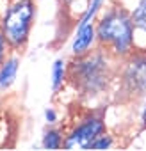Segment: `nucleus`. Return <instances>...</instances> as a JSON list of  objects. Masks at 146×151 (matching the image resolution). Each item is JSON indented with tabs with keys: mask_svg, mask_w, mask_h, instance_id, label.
Wrapping results in <instances>:
<instances>
[{
	"mask_svg": "<svg viewBox=\"0 0 146 151\" xmlns=\"http://www.w3.org/2000/svg\"><path fill=\"white\" fill-rule=\"evenodd\" d=\"M68 77L86 96H96L105 91L111 78L109 57L103 52H87L84 55H75L68 66Z\"/></svg>",
	"mask_w": 146,
	"mask_h": 151,
	"instance_id": "nucleus-1",
	"label": "nucleus"
},
{
	"mask_svg": "<svg viewBox=\"0 0 146 151\" xmlns=\"http://www.w3.org/2000/svg\"><path fill=\"white\" fill-rule=\"evenodd\" d=\"M96 39L102 45L109 46V52H112L114 55H128L134 45L132 16H128L123 9L109 11L96 25Z\"/></svg>",
	"mask_w": 146,
	"mask_h": 151,
	"instance_id": "nucleus-2",
	"label": "nucleus"
},
{
	"mask_svg": "<svg viewBox=\"0 0 146 151\" xmlns=\"http://www.w3.org/2000/svg\"><path fill=\"white\" fill-rule=\"evenodd\" d=\"M36 7L32 0H13L9 4L0 29L9 45V50H22L30 36Z\"/></svg>",
	"mask_w": 146,
	"mask_h": 151,
	"instance_id": "nucleus-3",
	"label": "nucleus"
},
{
	"mask_svg": "<svg viewBox=\"0 0 146 151\" xmlns=\"http://www.w3.org/2000/svg\"><path fill=\"white\" fill-rule=\"evenodd\" d=\"M105 132V123L102 117L89 116L79 126H75L69 135H66L62 146L66 149H89L93 140Z\"/></svg>",
	"mask_w": 146,
	"mask_h": 151,
	"instance_id": "nucleus-4",
	"label": "nucleus"
},
{
	"mask_svg": "<svg viewBox=\"0 0 146 151\" xmlns=\"http://www.w3.org/2000/svg\"><path fill=\"white\" fill-rule=\"evenodd\" d=\"M123 86L132 94H142L146 91V55H135L125 68Z\"/></svg>",
	"mask_w": 146,
	"mask_h": 151,
	"instance_id": "nucleus-5",
	"label": "nucleus"
},
{
	"mask_svg": "<svg viewBox=\"0 0 146 151\" xmlns=\"http://www.w3.org/2000/svg\"><path fill=\"white\" fill-rule=\"evenodd\" d=\"M95 39H96V29L93 27V23H87V25L77 29V36H75L73 45H71L73 55H84V53H87L91 50Z\"/></svg>",
	"mask_w": 146,
	"mask_h": 151,
	"instance_id": "nucleus-6",
	"label": "nucleus"
},
{
	"mask_svg": "<svg viewBox=\"0 0 146 151\" xmlns=\"http://www.w3.org/2000/svg\"><path fill=\"white\" fill-rule=\"evenodd\" d=\"M18 64H20L18 57H9L0 66V89H7L14 82L18 73Z\"/></svg>",
	"mask_w": 146,
	"mask_h": 151,
	"instance_id": "nucleus-7",
	"label": "nucleus"
},
{
	"mask_svg": "<svg viewBox=\"0 0 146 151\" xmlns=\"http://www.w3.org/2000/svg\"><path fill=\"white\" fill-rule=\"evenodd\" d=\"M132 23H134V27H137V29L146 32V0H141V2L137 4V7L134 9Z\"/></svg>",
	"mask_w": 146,
	"mask_h": 151,
	"instance_id": "nucleus-8",
	"label": "nucleus"
},
{
	"mask_svg": "<svg viewBox=\"0 0 146 151\" xmlns=\"http://www.w3.org/2000/svg\"><path fill=\"white\" fill-rule=\"evenodd\" d=\"M64 77H66V64L62 59H57L52 66V87L57 89L64 82Z\"/></svg>",
	"mask_w": 146,
	"mask_h": 151,
	"instance_id": "nucleus-9",
	"label": "nucleus"
},
{
	"mask_svg": "<svg viewBox=\"0 0 146 151\" xmlns=\"http://www.w3.org/2000/svg\"><path fill=\"white\" fill-rule=\"evenodd\" d=\"M62 135L57 130H48L43 137V147L45 149H59L62 146Z\"/></svg>",
	"mask_w": 146,
	"mask_h": 151,
	"instance_id": "nucleus-10",
	"label": "nucleus"
},
{
	"mask_svg": "<svg viewBox=\"0 0 146 151\" xmlns=\"http://www.w3.org/2000/svg\"><path fill=\"white\" fill-rule=\"evenodd\" d=\"M111 146H112V139H111L109 135L102 133V135H98V137L93 140V144H91L89 149H107V147H111Z\"/></svg>",
	"mask_w": 146,
	"mask_h": 151,
	"instance_id": "nucleus-11",
	"label": "nucleus"
},
{
	"mask_svg": "<svg viewBox=\"0 0 146 151\" xmlns=\"http://www.w3.org/2000/svg\"><path fill=\"white\" fill-rule=\"evenodd\" d=\"M7 50H9V45L2 34V29H0V66L4 64V60L7 59Z\"/></svg>",
	"mask_w": 146,
	"mask_h": 151,
	"instance_id": "nucleus-12",
	"label": "nucleus"
},
{
	"mask_svg": "<svg viewBox=\"0 0 146 151\" xmlns=\"http://www.w3.org/2000/svg\"><path fill=\"white\" fill-rule=\"evenodd\" d=\"M45 116H46V121H48V123H55V112H53L52 109H48V110L45 112Z\"/></svg>",
	"mask_w": 146,
	"mask_h": 151,
	"instance_id": "nucleus-13",
	"label": "nucleus"
},
{
	"mask_svg": "<svg viewBox=\"0 0 146 151\" xmlns=\"http://www.w3.org/2000/svg\"><path fill=\"white\" fill-rule=\"evenodd\" d=\"M142 121L146 123V107H144V112H142Z\"/></svg>",
	"mask_w": 146,
	"mask_h": 151,
	"instance_id": "nucleus-14",
	"label": "nucleus"
},
{
	"mask_svg": "<svg viewBox=\"0 0 146 151\" xmlns=\"http://www.w3.org/2000/svg\"><path fill=\"white\" fill-rule=\"evenodd\" d=\"M62 2H64V4H71V2H73V0H62Z\"/></svg>",
	"mask_w": 146,
	"mask_h": 151,
	"instance_id": "nucleus-15",
	"label": "nucleus"
}]
</instances>
